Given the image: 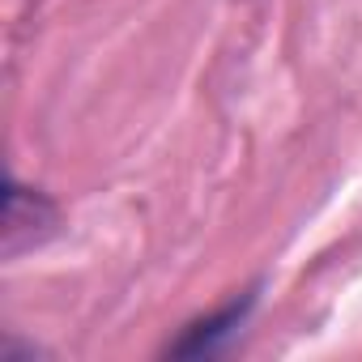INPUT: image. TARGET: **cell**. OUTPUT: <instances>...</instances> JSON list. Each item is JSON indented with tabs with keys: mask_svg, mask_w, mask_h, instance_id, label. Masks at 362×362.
<instances>
[{
	"mask_svg": "<svg viewBox=\"0 0 362 362\" xmlns=\"http://www.w3.org/2000/svg\"><path fill=\"white\" fill-rule=\"evenodd\" d=\"M252 311V294L243 298V303H230L226 311H218V315H209V320H201V324H192L188 332H184V341H175L170 345V354H179V358H197V354H214L239 324H243V315Z\"/></svg>",
	"mask_w": 362,
	"mask_h": 362,
	"instance_id": "6da1fadb",
	"label": "cell"
}]
</instances>
